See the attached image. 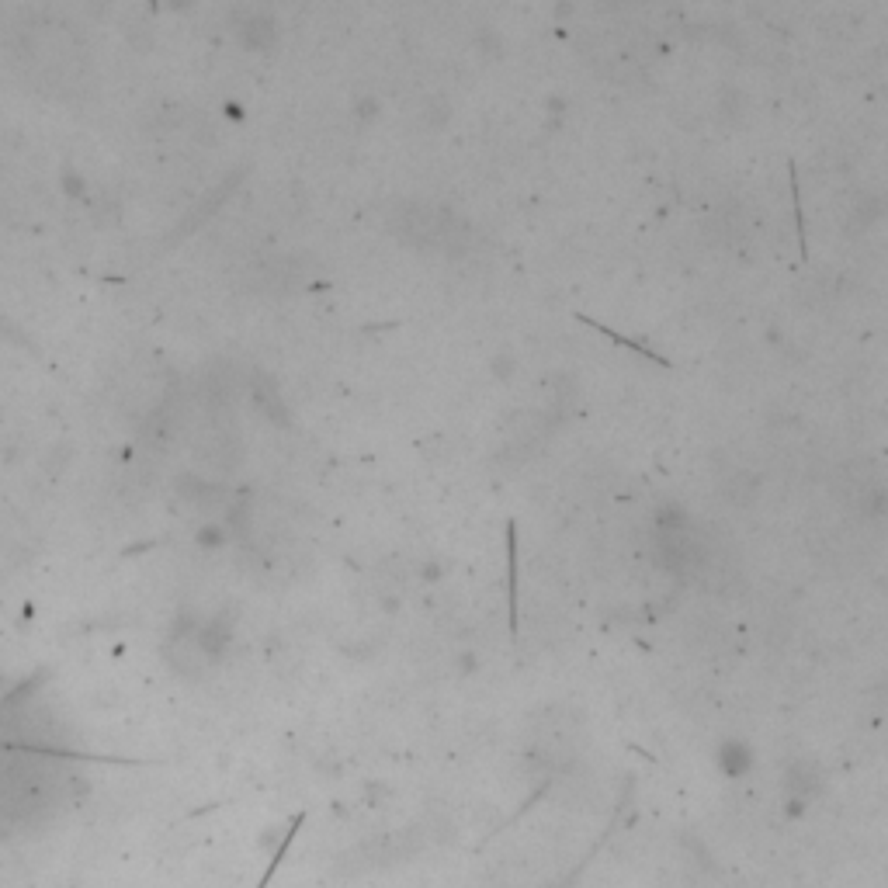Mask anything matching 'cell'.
Wrapping results in <instances>:
<instances>
[{
  "instance_id": "6da1fadb",
  "label": "cell",
  "mask_w": 888,
  "mask_h": 888,
  "mask_svg": "<svg viewBox=\"0 0 888 888\" xmlns=\"http://www.w3.org/2000/svg\"><path fill=\"white\" fill-rule=\"evenodd\" d=\"M507 583H510V628L517 632V528L507 531Z\"/></svg>"
}]
</instances>
